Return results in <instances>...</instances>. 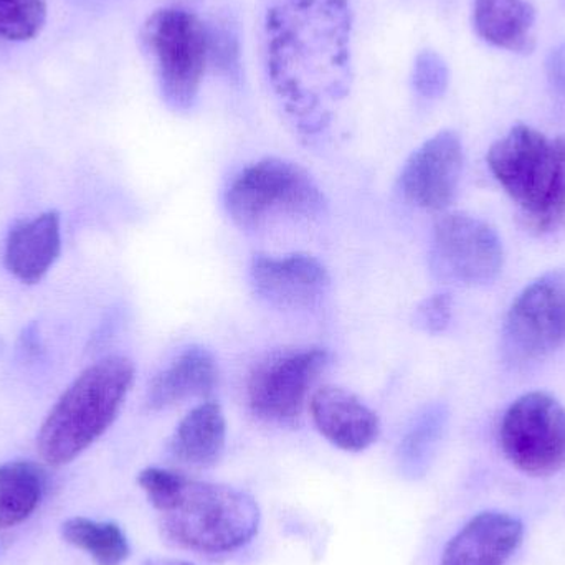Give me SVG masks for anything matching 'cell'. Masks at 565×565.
<instances>
[{"mask_svg": "<svg viewBox=\"0 0 565 565\" xmlns=\"http://www.w3.org/2000/svg\"><path fill=\"white\" fill-rule=\"evenodd\" d=\"M352 10L349 0H280L265 22V63L286 111L308 131L349 93Z\"/></svg>", "mask_w": 565, "mask_h": 565, "instance_id": "cell-1", "label": "cell"}, {"mask_svg": "<svg viewBox=\"0 0 565 565\" xmlns=\"http://www.w3.org/2000/svg\"><path fill=\"white\" fill-rule=\"evenodd\" d=\"M138 484L158 511L159 531L171 546L228 554L258 534L260 508L254 497L237 488L156 467L142 470Z\"/></svg>", "mask_w": 565, "mask_h": 565, "instance_id": "cell-2", "label": "cell"}, {"mask_svg": "<svg viewBox=\"0 0 565 565\" xmlns=\"http://www.w3.org/2000/svg\"><path fill=\"white\" fill-rule=\"evenodd\" d=\"M135 364L111 355L89 365L63 392L43 420L36 450L50 467H62L88 450L115 424L135 384Z\"/></svg>", "mask_w": 565, "mask_h": 565, "instance_id": "cell-3", "label": "cell"}, {"mask_svg": "<svg viewBox=\"0 0 565 565\" xmlns=\"http://www.w3.org/2000/svg\"><path fill=\"white\" fill-rule=\"evenodd\" d=\"M488 168L520 209L526 228L551 234L565 224V138L518 125L498 139Z\"/></svg>", "mask_w": 565, "mask_h": 565, "instance_id": "cell-4", "label": "cell"}, {"mask_svg": "<svg viewBox=\"0 0 565 565\" xmlns=\"http://www.w3.org/2000/svg\"><path fill=\"white\" fill-rule=\"evenodd\" d=\"M225 207L241 228L312 221L324 214L326 199L315 179L295 162L268 158L242 169L228 185Z\"/></svg>", "mask_w": 565, "mask_h": 565, "instance_id": "cell-5", "label": "cell"}, {"mask_svg": "<svg viewBox=\"0 0 565 565\" xmlns=\"http://www.w3.org/2000/svg\"><path fill=\"white\" fill-rule=\"evenodd\" d=\"M145 40L164 102L175 111L192 108L211 63V29L194 13L169 7L149 17Z\"/></svg>", "mask_w": 565, "mask_h": 565, "instance_id": "cell-6", "label": "cell"}, {"mask_svg": "<svg viewBox=\"0 0 565 565\" xmlns=\"http://www.w3.org/2000/svg\"><path fill=\"white\" fill-rule=\"evenodd\" d=\"M500 445L513 467L530 477H551L565 468V408L546 392L513 402L500 427Z\"/></svg>", "mask_w": 565, "mask_h": 565, "instance_id": "cell-7", "label": "cell"}, {"mask_svg": "<svg viewBox=\"0 0 565 565\" xmlns=\"http://www.w3.org/2000/svg\"><path fill=\"white\" fill-rule=\"evenodd\" d=\"M565 342V271L553 270L514 299L503 328V358L526 367L550 358Z\"/></svg>", "mask_w": 565, "mask_h": 565, "instance_id": "cell-8", "label": "cell"}, {"mask_svg": "<svg viewBox=\"0 0 565 565\" xmlns=\"http://www.w3.org/2000/svg\"><path fill=\"white\" fill-rule=\"evenodd\" d=\"M428 262L438 281L457 286L490 285L503 270V242L481 218L451 212L435 222Z\"/></svg>", "mask_w": 565, "mask_h": 565, "instance_id": "cell-9", "label": "cell"}, {"mask_svg": "<svg viewBox=\"0 0 565 565\" xmlns=\"http://www.w3.org/2000/svg\"><path fill=\"white\" fill-rule=\"evenodd\" d=\"M328 364L329 352L322 348L282 349L268 355L248 379L250 411L270 424H295Z\"/></svg>", "mask_w": 565, "mask_h": 565, "instance_id": "cell-10", "label": "cell"}, {"mask_svg": "<svg viewBox=\"0 0 565 565\" xmlns=\"http://www.w3.org/2000/svg\"><path fill=\"white\" fill-rule=\"evenodd\" d=\"M465 152L460 136L440 131L412 152L398 178L405 201L424 211L450 207L460 188Z\"/></svg>", "mask_w": 565, "mask_h": 565, "instance_id": "cell-11", "label": "cell"}, {"mask_svg": "<svg viewBox=\"0 0 565 565\" xmlns=\"http://www.w3.org/2000/svg\"><path fill=\"white\" fill-rule=\"evenodd\" d=\"M250 278L257 295L280 309L315 308L331 288L328 268L308 254L258 255Z\"/></svg>", "mask_w": 565, "mask_h": 565, "instance_id": "cell-12", "label": "cell"}, {"mask_svg": "<svg viewBox=\"0 0 565 565\" xmlns=\"http://www.w3.org/2000/svg\"><path fill=\"white\" fill-rule=\"evenodd\" d=\"M315 427L339 450H367L381 435V420L358 395L335 385L312 392L308 401Z\"/></svg>", "mask_w": 565, "mask_h": 565, "instance_id": "cell-13", "label": "cell"}, {"mask_svg": "<svg viewBox=\"0 0 565 565\" xmlns=\"http://www.w3.org/2000/svg\"><path fill=\"white\" fill-rule=\"evenodd\" d=\"M523 540L520 518L503 511H484L448 541L440 565H507Z\"/></svg>", "mask_w": 565, "mask_h": 565, "instance_id": "cell-14", "label": "cell"}, {"mask_svg": "<svg viewBox=\"0 0 565 565\" xmlns=\"http://www.w3.org/2000/svg\"><path fill=\"white\" fill-rule=\"evenodd\" d=\"M62 252L58 212L50 211L23 221L10 231L6 242V267L12 277L35 285L49 274Z\"/></svg>", "mask_w": 565, "mask_h": 565, "instance_id": "cell-15", "label": "cell"}, {"mask_svg": "<svg viewBox=\"0 0 565 565\" xmlns=\"http://www.w3.org/2000/svg\"><path fill=\"white\" fill-rule=\"evenodd\" d=\"M218 367L207 349L192 345L182 351L149 384L146 405L164 411L191 398H205L217 388Z\"/></svg>", "mask_w": 565, "mask_h": 565, "instance_id": "cell-16", "label": "cell"}, {"mask_svg": "<svg viewBox=\"0 0 565 565\" xmlns=\"http://www.w3.org/2000/svg\"><path fill=\"white\" fill-rule=\"evenodd\" d=\"M227 444V420L221 405L202 402L192 408L175 427L169 441V454L189 468L214 467Z\"/></svg>", "mask_w": 565, "mask_h": 565, "instance_id": "cell-17", "label": "cell"}, {"mask_svg": "<svg viewBox=\"0 0 565 565\" xmlns=\"http://www.w3.org/2000/svg\"><path fill=\"white\" fill-rule=\"evenodd\" d=\"M473 25L497 49L527 55L536 46V10L527 0H475Z\"/></svg>", "mask_w": 565, "mask_h": 565, "instance_id": "cell-18", "label": "cell"}, {"mask_svg": "<svg viewBox=\"0 0 565 565\" xmlns=\"http://www.w3.org/2000/svg\"><path fill=\"white\" fill-rule=\"evenodd\" d=\"M45 484V471L33 461L0 465V530L19 526L35 513Z\"/></svg>", "mask_w": 565, "mask_h": 565, "instance_id": "cell-19", "label": "cell"}, {"mask_svg": "<svg viewBox=\"0 0 565 565\" xmlns=\"http://www.w3.org/2000/svg\"><path fill=\"white\" fill-rule=\"evenodd\" d=\"M448 425L445 404H431L415 418L398 445V468L404 477L418 480L430 470Z\"/></svg>", "mask_w": 565, "mask_h": 565, "instance_id": "cell-20", "label": "cell"}, {"mask_svg": "<svg viewBox=\"0 0 565 565\" xmlns=\"http://www.w3.org/2000/svg\"><path fill=\"white\" fill-rule=\"evenodd\" d=\"M62 536L70 546L88 554L96 565H121L131 554L128 537L109 521L72 518L62 524Z\"/></svg>", "mask_w": 565, "mask_h": 565, "instance_id": "cell-21", "label": "cell"}, {"mask_svg": "<svg viewBox=\"0 0 565 565\" xmlns=\"http://www.w3.org/2000/svg\"><path fill=\"white\" fill-rule=\"evenodd\" d=\"M45 0H0V39L25 42L45 25Z\"/></svg>", "mask_w": 565, "mask_h": 565, "instance_id": "cell-22", "label": "cell"}, {"mask_svg": "<svg viewBox=\"0 0 565 565\" xmlns=\"http://www.w3.org/2000/svg\"><path fill=\"white\" fill-rule=\"evenodd\" d=\"M415 92L425 99H438L447 92L450 83V70L437 52L425 50L415 60L412 75Z\"/></svg>", "mask_w": 565, "mask_h": 565, "instance_id": "cell-23", "label": "cell"}, {"mask_svg": "<svg viewBox=\"0 0 565 565\" xmlns=\"http://www.w3.org/2000/svg\"><path fill=\"white\" fill-rule=\"evenodd\" d=\"M454 318V298L448 292L428 296L415 308L414 324L428 334H440Z\"/></svg>", "mask_w": 565, "mask_h": 565, "instance_id": "cell-24", "label": "cell"}, {"mask_svg": "<svg viewBox=\"0 0 565 565\" xmlns=\"http://www.w3.org/2000/svg\"><path fill=\"white\" fill-rule=\"evenodd\" d=\"M211 63L232 73L238 66V42L227 29H211Z\"/></svg>", "mask_w": 565, "mask_h": 565, "instance_id": "cell-25", "label": "cell"}, {"mask_svg": "<svg viewBox=\"0 0 565 565\" xmlns=\"http://www.w3.org/2000/svg\"><path fill=\"white\" fill-rule=\"evenodd\" d=\"M547 78L554 92L565 102V40L551 52L546 65Z\"/></svg>", "mask_w": 565, "mask_h": 565, "instance_id": "cell-26", "label": "cell"}, {"mask_svg": "<svg viewBox=\"0 0 565 565\" xmlns=\"http://www.w3.org/2000/svg\"><path fill=\"white\" fill-rule=\"evenodd\" d=\"M141 565H198L189 563V561L171 559V557H151Z\"/></svg>", "mask_w": 565, "mask_h": 565, "instance_id": "cell-27", "label": "cell"}]
</instances>
